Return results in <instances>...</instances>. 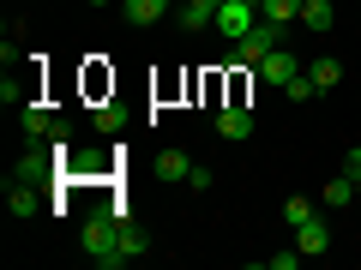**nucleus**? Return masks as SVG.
Masks as SVG:
<instances>
[{"label": "nucleus", "mask_w": 361, "mask_h": 270, "mask_svg": "<svg viewBox=\"0 0 361 270\" xmlns=\"http://www.w3.org/2000/svg\"><path fill=\"white\" fill-rule=\"evenodd\" d=\"M121 217H127L121 205H97L85 217V229H78V240H85V252H90L97 270H121L127 264V252H121Z\"/></svg>", "instance_id": "nucleus-1"}, {"label": "nucleus", "mask_w": 361, "mask_h": 270, "mask_svg": "<svg viewBox=\"0 0 361 270\" xmlns=\"http://www.w3.org/2000/svg\"><path fill=\"white\" fill-rule=\"evenodd\" d=\"M229 49H235L229 60H241V66H259V60H265L271 49H283V25H271V18H259V25L247 30L241 42H229Z\"/></svg>", "instance_id": "nucleus-2"}, {"label": "nucleus", "mask_w": 361, "mask_h": 270, "mask_svg": "<svg viewBox=\"0 0 361 270\" xmlns=\"http://www.w3.org/2000/svg\"><path fill=\"white\" fill-rule=\"evenodd\" d=\"M253 25H259V6H253V0H223V13H217V30H223L229 42H241Z\"/></svg>", "instance_id": "nucleus-3"}, {"label": "nucleus", "mask_w": 361, "mask_h": 270, "mask_svg": "<svg viewBox=\"0 0 361 270\" xmlns=\"http://www.w3.org/2000/svg\"><path fill=\"white\" fill-rule=\"evenodd\" d=\"M295 72H301V54H295V49H271L265 60H259V78H265V84H277V90H283Z\"/></svg>", "instance_id": "nucleus-4"}, {"label": "nucleus", "mask_w": 361, "mask_h": 270, "mask_svg": "<svg viewBox=\"0 0 361 270\" xmlns=\"http://www.w3.org/2000/svg\"><path fill=\"white\" fill-rule=\"evenodd\" d=\"M217 132H223L229 144L253 139V108H247V103H223V108H217Z\"/></svg>", "instance_id": "nucleus-5"}, {"label": "nucleus", "mask_w": 361, "mask_h": 270, "mask_svg": "<svg viewBox=\"0 0 361 270\" xmlns=\"http://www.w3.org/2000/svg\"><path fill=\"white\" fill-rule=\"evenodd\" d=\"M295 246H301V258H319L325 246H331V229H325V217H319V210H313V217L295 229Z\"/></svg>", "instance_id": "nucleus-6"}, {"label": "nucleus", "mask_w": 361, "mask_h": 270, "mask_svg": "<svg viewBox=\"0 0 361 270\" xmlns=\"http://www.w3.org/2000/svg\"><path fill=\"white\" fill-rule=\"evenodd\" d=\"M18 127H25V139H54L61 120L49 115V103H25V108H18Z\"/></svg>", "instance_id": "nucleus-7"}, {"label": "nucleus", "mask_w": 361, "mask_h": 270, "mask_svg": "<svg viewBox=\"0 0 361 270\" xmlns=\"http://www.w3.org/2000/svg\"><path fill=\"white\" fill-rule=\"evenodd\" d=\"M6 180H25V186H49V180H54V150H49V156H37V150H30L25 162H18L13 174H6Z\"/></svg>", "instance_id": "nucleus-8"}, {"label": "nucleus", "mask_w": 361, "mask_h": 270, "mask_svg": "<svg viewBox=\"0 0 361 270\" xmlns=\"http://www.w3.org/2000/svg\"><path fill=\"white\" fill-rule=\"evenodd\" d=\"M217 13H223V0H187V6H180V30H205V25H217Z\"/></svg>", "instance_id": "nucleus-9"}, {"label": "nucleus", "mask_w": 361, "mask_h": 270, "mask_svg": "<svg viewBox=\"0 0 361 270\" xmlns=\"http://www.w3.org/2000/svg\"><path fill=\"white\" fill-rule=\"evenodd\" d=\"M37 186H25V180H6V210H13V217H37Z\"/></svg>", "instance_id": "nucleus-10"}, {"label": "nucleus", "mask_w": 361, "mask_h": 270, "mask_svg": "<svg viewBox=\"0 0 361 270\" xmlns=\"http://www.w3.org/2000/svg\"><path fill=\"white\" fill-rule=\"evenodd\" d=\"M90 127L103 132V139H121V132H127V108H121V103H103L97 115H90Z\"/></svg>", "instance_id": "nucleus-11"}, {"label": "nucleus", "mask_w": 361, "mask_h": 270, "mask_svg": "<svg viewBox=\"0 0 361 270\" xmlns=\"http://www.w3.org/2000/svg\"><path fill=\"white\" fill-rule=\"evenodd\" d=\"M301 25H307V30H331L337 25V6H331V0H301Z\"/></svg>", "instance_id": "nucleus-12"}, {"label": "nucleus", "mask_w": 361, "mask_h": 270, "mask_svg": "<svg viewBox=\"0 0 361 270\" xmlns=\"http://www.w3.org/2000/svg\"><path fill=\"white\" fill-rule=\"evenodd\" d=\"M121 252H127V264H133V258H145V252H151V234H145L139 222H127V217H121Z\"/></svg>", "instance_id": "nucleus-13"}, {"label": "nucleus", "mask_w": 361, "mask_h": 270, "mask_svg": "<svg viewBox=\"0 0 361 270\" xmlns=\"http://www.w3.org/2000/svg\"><path fill=\"white\" fill-rule=\"evenodd\" d=\"M307 78H313L319 90H331L337 78H343V60H337V54H319V60H307Z\"/></svg>", "instance_id": "nucleus-14"}, {"label": "nucleus", "mask_w": 361, "mask_h": 270, "mask_svg": "<svg viewBox=\"0 0 361 270\" xmlns=\"http://www.w3.org/2000/svg\"><path fill=\"white\" fill-rule=\"evenodd\" d=\"M121 13H127L133 25H157V18L169 13V0H121Z\"/></svg>", "instance_id": "nucleus-15"}, {"label": "nucleus", "mask_w": 361, "mask_h": 270, "mask_svg": "<svg viewBox=\"0 0 361 270\" xmlns=\"http://www.w3.org/2000/svg\"><path fill=\"white\" fill-rule=\"evenodd\" d=\"M187 168H193L187 150H163V156H157V180H187Z\"/></svg>", "instance_id": "nucleus-16"}, {"label": "nucleus", "mask_w": 361, "mask_h": 270, "mask_svg": "<svg viewBox=\"0 0 361 270\" xmlns=\"http://www.w3.org/2000/svg\"><path fill=\"white\" fill-rule=\"evenodd\" d=\"M259 18H271V25H295V18H301V0H265V6H259Z\"/></svg>", "instance_id": "nucleus-17"}, {"label": "nucleus", "mask_w": 361, "mask_h": 270, "mask_svg": "<svg viewBox=\"0 0 361 270\" xmlns=\"http://www.w3.org/2000/svg\"><path fill=\"white\" fill-rule=\"evenodd\" d=\"M325 205H355V174H337L325 186Z\"/></svg>", "instance_id": "nucleus-18"}, {"label": "nucleus", "mask_w": 361, "mask_h": 270, "mask_svg": "<svg viewBox=\"0 0 361 270\" xmlns=\"http://www.w3.org/2000/svg\"><path fill=\"white\" fill-rule=\"evenodd\" d=\"M283 96H289V103H313V96H319V84H313L307 72H295V78L283 84Z\"/></svg>", "instance_id": "nucleus-19"}, {"label": "nucleus", "mask_w": 361, "mask_h": 270, "mask_svg": "<svg viewBox=\"0 0 361 270\" xmlns=\"http://www.w3.org/2000/svg\"><path fill=\"white\" fill-rule=\"evenodd\" d=\"M307 217H313V205H307V198H289V205H283V222H289V229H301Z\"/></svg>", "instance_id": "nucleus-20"}, {"label": "nucleus", "mask_w": 361, "mask_h": 270, "mask_svg": "<svg viewBox=\"0 0 361 270\" xmlns=\"http://www.w3.org/2000/svg\"><path fill=\"white\" fill-rule=\"evenodd\" d=\"M187 186H193V193H211V168L193 162V168H187Z\"/></svg>", "instance_id": "nucleus-21"}, {"label": "nucleus", "mask_w": 361, "mask_h": 270, "mask_svg": "<svg viewBox=\"0 0 361 270\" xmlns=\"http://www.w3.org/2000/svg\"><path fill=\"white\" fill-rule=\"evenodd\" d=\"M301 264V246H295V252H271V270H295Z\"/></svg>", "instance_id": "nucleus-22"}, {"label": "nucleus", "mask_w": 361, "mask_h": 270, "mask_svg": "<svg viewBox=\"0 0 361 270\" xmlns=\"http://www.w3.org/2000/svg\"><path fill=\"white\" fill-rule=\"evenodd\" d=\"M349 174L361 180V144H355V150H349Z\"/></svg>", "instance_id": "nucleus-23"}, {"label": "nucleus", "mask_w": 361, "mask_h": 270, "mask_svg": "<svg viewBox=\"0 0 361 270\" xmlns=\"http://www.w3.org/2000/svg\"><path fill=\"white\" fill-rule=\"evenodd\" d=\"M85 6H109V0H85Z\"/></svg>", "instance_id": "nucleus-24"}, {"label": "nucleus", "mask_w": 361, "mask_h": 270, "mask_svg": "<svg viewBox=\"0 0 361 270\" xmlns=\"http://www.w3.org/2000/svg\"><path fill=\"white\" fill-rule=\"evenodd\" d=\"M355 198H361V180H355Z\"/></svg>", "instance_id": "nucleus-25"}, {"label": "nucleus", "mask_w": 361, "mask_h": 270, "mask_svg": "<svg viewBox=\"0 0 361 270\" xmlns=\"http://www.w3.org/2000/svg\"><path fill=\"white\" fill-rule=\"evenodd\" d=\"M253 6H265V0H253Z\"/></svg>", "instance_id": "nucleus-26"}]
</instances>
